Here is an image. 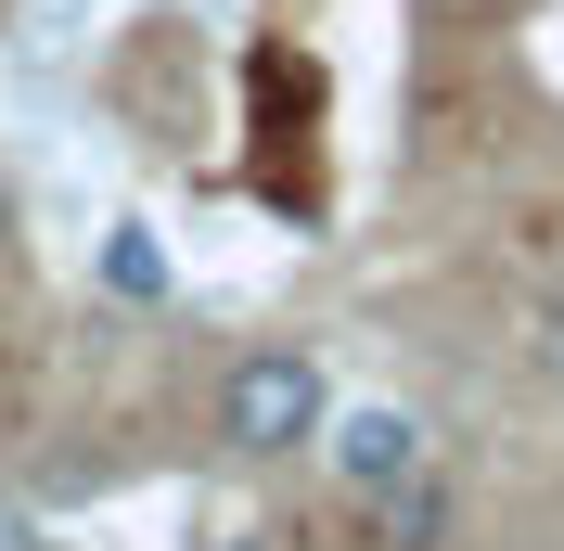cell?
<instances>
[{"instance_id":"cell-2","label":"cell","mask_w":564,"mask_h":551,"mask_svg":"<svg viewBox=\"0 0 564 551\" xmlns=\"http://www.w3.org/2000/svg\"><path fill=\"white\" fill-rule=\"evenodd\" d=\"M321 462H334V487L372 514V500H386L398 475H423L436 449H423V423L398 411V398H359V411H334V423H321Z\"/></svg>"},{"instance_id":"cell-4","label":"cell","mask_w":564,"mask_h":551,"mask_svg":"<svg viewBox=\"0 0 564 551\" xmlns=\"http://www.w3.org/2000/svg\"><path fill=\"white\" fill-rule=\"evenodd\" d=\"M104 282H116V295H167V244L141 231V218H116V231H104Z\"/></svg>"},{"instance_id":"cell-5","label":"cell","mask_w":564,"mask_h":551,"mask_svg":"<svg viewBox=\"0 0 564 551\" xmlns=\"http://www.w3.org/2000/svg\"><path fill=\"white\" fill-rule=\"evenodd\" d=\"M0 551H52V526H39L26 500H13V487H0Z\"/></svg>"},{"instance_id":"cell-1","label":"cell","mask_w":564,"mask_h":551,"mask_svg":"<svg viewBox=\"0 0 564 551\" xmlns=\"http://www.w3.org/2000/svg\"><path fill=\"white\" fill-rule=\"evenodd\" d=\"M321 423H334V385L295 334H257L218 372V449L231 462H295V449H321Z\"/></svg>"},{"instance_id":"cell-6","label":"cell","mask_w":564,"mask_h":551,"mask_svg":"<svg viewBox=\"0 0 564 551\" xmlns=\"http://www.w3.org/2000/svg\"><path fill=\"white\" fill-rule=\"evenodd\" d=\"M13 231H26V218H13V180H0V270H13Z\"/></svg>"},{"instance_id":"cell-7","label":"cell","mask_w":564,"mask_h":551,"mask_svg":"<svg viewBox=\"0 0 564 551\" xmlns=\"http://www.w3.org/2000/svg\"><path fill=\"white\" fill-rule=\"evenodd\" d=\"M552 359H564V282H552Z\"/></svg>"},{"instance_id":"cell-8","label":"cell","mask_w":564,"mask_h":551,"mask_svg":"<svg viewBox=\"0 0 564 551\" xmlns=\"http://www.w3.org/2000/svg\"><path fill=\"white\" fill-rule=\"evenodd\" d=\"M206 551H257V539H206Z\"/></svg>"},{"instance_id":"cell-3","label":"cell","mask_w":564,"mask_h":551,"mask_svg":"<svg viewBox=\"0 0 564 551\" xmlns=\"http://www.w3.org/2000/svg\"><path fill=\"white\" fill-rule=\"evenodd\" d=\"M372 526H386V551H436V526H449V475H436V462L398 475L386 500H372Z\"/></svg>"}]
</instances>
